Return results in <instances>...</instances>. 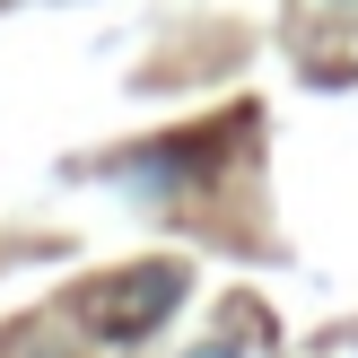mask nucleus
I'll use <instances>...</instances> for the list:
<instances>
[{
  "label": "nucleus",
  "mask_w": 358,
  "mask_h": 358,
  "mask_svg": "<svg viewBox=\"0 0 358 358\" xmlns=\"http://www.w3.org/2000/svg\"><path fill=\"white\" fill-rule=\"evenodd\" d=\"M175 306H184V262H131V271H114V280L87 289V324H96V341H114V350L149 341Z\"/></svg>",
  "instance_id": "f257e3e1"
},
{
  "label": "nucleus",
  "mask_w": 358,
  "mask_h": 358,
  "mask_svg": "<svg viewBox=\"0 0 358 358\" xmlns=\"http://www.w3.org/2000/svg\"><path fill=\"white\" fill-rule=\"evenodd\" d=\"M184 358H254V350H245V341H227V332H219V341H192Z\"/></svg>",
  "instance_id": "f03ea898"
}]
</instances>
